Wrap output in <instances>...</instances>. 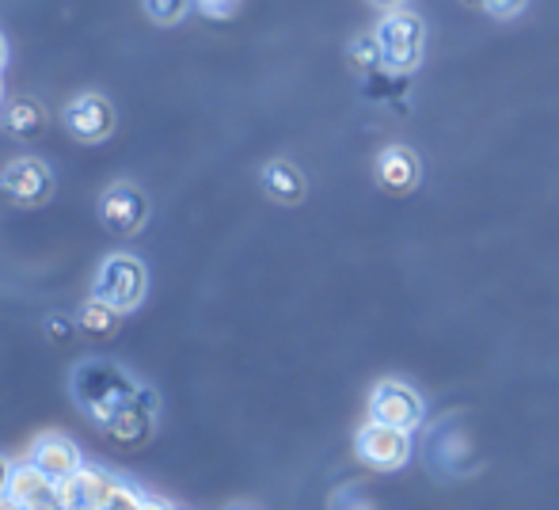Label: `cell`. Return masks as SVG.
Wrapping results in <instances>:
<instances>
[{
  "instance_id": "8992f818",
  "label": "cell",
  "mask_w": 559,
  "mask_h": 510,
  "mask_svg": "<svg viewBox=\"0 0 559 510\" xmlns=\"http://www.w3.org/2000/svg\"><path fill=\"white\" fill-rule=\"evenodd\" d=\"M53 168L43 156H15L12 164H4L0 171V194H8L12 206L38 210L53 199Z\"/></svg>"
},
{
  "instance_id": "30bf717a",
  "label": "cell",
  "mask_w": 559,
  "mask_h": 510,
  "mask_svg": "<svg viewBox=\"0 0 559 510\" xmlns=\"http://www.w3.org/2000/svg\"><path fill=\"white\" fill-rule=\"evenodd\" d=\"M122 476L107 473V469L84 465L81 473H73L66 484H58V499L66 510H104L107 499L115 496Z\"/></svg>"
},
{
  "instance_id": "7a4b0ae2",
  "label": "cell",
  "mask_w": 559,
  "mask_h": 510,
  "mask_svg": "<svg viewBox=\"0 0 559 510\" xmlns=\"http://www.w3.org/2000/svg\"><path fill=\"white\" fill-rule=\"evenodd\" d=\"M377 43H381V66L389 73L412 76L423 66V54H427V23L412 8H396L377 23Z\"/></svg>"
},
{
  "instance_id": "5b68a950",
  "label": "cell",
  "mask_w": 559,
  "mask_h": 510,
  "mask_svg": "<svg viewBox=\"0 0 559 510\" xmlns=\"http://www.w3.org/2000/svg\"><path fill=\"white\" fill-rule=\"evenodd\" d=\"M354 453L361 465L377 469V473H396L412 461V430L366 419L354 435Z\"/></svg>"
},
{
  "instance_id": "52a82bcc",
  "label": "cell",
  "mask_w": 559,
  "mask_h": 510,
  "mask_svg": "<svg viewBox=\"0 0 559 510\" xmlns=\"http://www.w3.org/2000/svg\"><path fill=\"white\" fill-rule=\"evenodd\" d=\"M99 222L115 237H138L148 222V194L130 179H118L99 194Z\"/></svg>"
},
{
  "instance_id": "f546056e",
  "label": "cell",
  "mask_w": 559,
  "mask_h": 510,
  "mask_svg": "<svg viewBox=\"0 0 559 510\" xmlns=\"http://www.w3.org/2000/svg\"><path fill=\"white\" fill-rule=\"evenodd\" d=\"M228 510H259V507H248V503H236V507H228Z\"/></svg>"
},
{
  "instance_id": "4316f807",
  "label": "cell",
  "mask_w": 559,
  "mask_h": 510,
  "mask_svg": "<svg viewBox=\"0 0 559 510\" xmlns=\"http://www.w3.org/2000/svg\"><path fill=\"white\" fill-rule=\"evenodd\" d=\"M0 510H27V507H20L12 496H0Z\"/></svg>"
},
{
  "instance_id": "44dd1931",
  "label": "cell",
  "mask_w": 559,
  "mask_h": 510,
  "mask_svg": "<svg viewBox=\"0 0 559 510\" xmlns=\"http://www.w3.org/2000/svg\"><path fill=\"white\" fill-rule=\"evenodd\" d=\"M145 491L138 488V484H130V481H118V488H115V496L107 499V507L104 510H141L145 507Z\"/></svg>"
},
{
  "instance_id": "7402d4cb",
  "label": "cell",
  "mask_w": 559,
  "mask_h": 510,
  "mask_svg": "<svg viewBox=\"0 0 559 510\" xmlns=\"http://www.w3.org/2000/svg\"><path fill=\"white\" fill-rule=\"evenodd\" d=\"M194 4H199L210 20H233L236 8H240V0H194Z\"/></svg>"
},
{
  "instance_id": "ac0fdd59",
  "label": "cell",
  "mask_w": 559,
  "mask_h": 510,
  "mask_svg": "<svg viewBox=\"0 0 559 510\" xmlns=\"http://www.w3.org/2000/svg\"><path fill=\"white\" fill-rule=\"evenodd\" d=\"M194 0H141V8H145V15L153 23H160V27H176V23L187 20V12H191Z\"/></svg>"
},
{
  "instance_id": "5bb4252c",
  "label": "cell",
  "mask_w": 559,
  "mask_h": 510,
  "mask_svg": "<svg viewBox=\"0 0 559 510\" xmlns=\"http://www.w3.org/2000/svg\"><path fill=\"white\" fill-rule=\"evenodd\" d=\"M46 122H50V115H46L43 99H35V96H15L12 104H4V111H0V130L20 141H38L46 133Z\"/></svg>"
},
{
  "instance_id": "cb8c5ba5",
  "label": "cell",
  "mask_w": 559,
  "mask_h": 510,
  "mask_svg": "<svg viewBox=\"0 0 559 510\" xmlns=\"http://www.w3.org/2000/svg\"><path fill=\"white\" fill-rule=\"evenodd\" d=\"M12 473H15V465L4 458V453H0V496H8V484H12Z\"/></svg>"
},
{
  "instance_id": "1f68e13d",
  "label": "cell",
  "mask_w": 559,
  "mask_h": 510,
  "mask_svg": "<svg viewBox=\"0 0 559 510\" xmlns=\"http://www.w3.org/2000/svg\"><path fill=\"white\" fill-rule=\"evenodd\" d=\"M176 510H183V507H176Z\"/></svg>"
},
{
  "instance_id": "d6986e66",
  "label": "cell",
  "mask_w": 559,
  "mask_h": 510,
  "mask_svg": "<svg viewBox=\"0 0 559 510\" xmlns=\"http://www.w3.org/2000/svg\"><path fill=\"white\" fill-rule=\"evenodd\" d=\"M43 335L58 343V347H66V343H73L76 335H81V328H76V317H66V312H50V317L43 320Z\"/></svg>"
},
{
  "instance_id": "6da1fadb",
  "label": "cell",
  "mask_w": 559,
  "mask_h": 510,
  "mask_svg": "<svg viewBox=\"0 0 559 510\" xmlns=\"http://www.w3.org/2000/svg\"><path fill=\"white\" fill-rule=\"evenodd\" d=\"M141 389V381L126 370L122 363L104 355L81 358V363L69 370V392H73L76 407L88 415L96 427H107V419Z\"/></svg>"
},
{
  "instance_id": "d4e9b609",
  "label": "cell",
  "mask_w": 559,
  "mask_h": 510,
  "mask_svg": "<svg viewBox=\"0 0 559 510\" xmlns=\"http://www.w3.org/2000/svg\"><path fill=\"white\" fill-rule=\"evenodd\" d=\"M366 4L381 8V12H396V8H407V0H366Z\"/></svg>"
},
{
  "instance_id": "ffe728a7",
  "label": "cell",
  "mask_w": 559,
  "mask_h": 510,
  "mask_svg": "<svg viewBox=\"0 0 559 510\" xmlns=\"http://www.w3.org/2000/svg\"><path fill=\"white\" fill-rule=\"evenodd\" d=\"M461 4L476 8V12L491 15V20H514V15L525 12V4H530V0H461Z\"/></svg>"
},
{
  "instance_id": "8fae6325",
  "label": "cell",
  "mask_w": 559,
  "mask_h": 510,
  "mask_svg": "<svg viewBox=\"0 0 559 510\" xmlns=\"http://www.w3.org/2000/svg\"><path fill=\"white\" fill-rule=\"evenodd\" d=\"M373 171H377V183L389 194H400V199L412 194L415 187L423 183V161L412 145H384L381 153H377Z\"/></svg>"
},
{
  "instance_id": "e0dca14e",
  "label": "cell",
  "mask_w": 559,
  "mask_h": 510,
  "mask_svg": "<svg viewBox=\"0 0 559 510\" xmlns=\"http://www.w3.org/2000/svg\"><path fill=\"white\" fill-rule=\"evenodd\" d=\"M350 66L358 69L361 76H369V73H377V69H384L381 66V43H377L373 31H369V35H358L350 43Z\"/></svg>"
},
{
  "instance_id": "3957f363",
  "label": "cell",
  "mask_w": 559,
  "mask_h": 510,
  "mask_svg": "<svg viewBox=\"0 0 559 510\" xmlns=\"http://www.w3.org/2000/svg\"><path fill=\"white\" fill-rule=\"evenodd\" d=\"M92 297L107 301L122 317L138 312L148 297V266L145 259L130 252H111L104 263L96 266V278H92Z\"/></svg>"
},
{
  "instance_id": "9c48e42d",
  "label": "cell",
  "mask_w": 559,
  "mask_h": 510,
  "mask_svg": "<svg viewBox=\"0 0 559 510\" xmlns=\"http://www.w3.org/2000/svg\"><path fill=\"white\" fill-rule=\"evenodd\" d=\"M61 122H66V130L73 133L76 141H84V145H99V141H107L115 133L118 111L107 96H99V92H84V96L69 99L66 111H61Z\"/></svg>"
},
{
  "instance_id": "7c38bea8",
  "label": "cell",
  "mask_w": 559,
  "mask_h": 510,
  "mask_svg": "<svg viewBox=\"0 0 559 510\" xmlns=\"http://www.w3.org/2000/svg\"><path fill=\"white\" fill-rule=\"evenodd\" d=\"M27 461L35 469H43L53 484H66L69 476L84 469L81 446H76L73 438H66V435H38L35 446H31V453H27Z\"/></svg>"
},
{
  "instance_id": "9a60e30c",
  "label": "cell",
  "mask_w": 559,
  "mask_h": 510,
  "mask_svg": "<svg viewBox=\"0 0 559 510\" xmlns=\"http://www.w3.org/2000/svg\"><path fill=\"white\" fill-rule=\"evenodd\" d=\"M8 496H12L20 507L31 510V507L53 503V499H58V484H53L43 469L31 465V461H20L12 473V484H8Z\"/></svg>"
},
{
  "instance_id": "f1b7e54d",
  "label": "cell",
  "mask_w": 559,
  "mask_h": 510,
  "mask_svg": "<svg viewBox=\"0 0 559 510\" xmlns=\"http://www.w3.org/2000/svg\"><path fill=\"white\" fill-rule=\"evenodd\" d=\"M31 510H66V507H61V499H53V503H43V507H31Z\"/></svg>"
},
{
  "instance_id": "2e32d148",
  "label": "cell",
  "mask_w": 559,
  "mask_h": 510,
  "mask_svg": "<svg viewBox=\"0 0 559 510\" xmlns=\"http://www.w3.org/2000/svg\"><path fill=\"white\" fill-rule=\"evenodd\" d=\"M76 328H81L84 340L107 343V340H115L118 328H122V312L111 309L107 301H99V297H88V301L76 309Z\"/></svg>"
},
{
  "instance_id": "4fadbf2b",
  "label": "cell",
  "mask_w": 559,
  "mask_h": 510,
  "mask_svg": "<svg viewBox=\"0 0 559 510\" xmlns=\"http://www.w3.org/2000/svg\"><path fill=\"white\" fill-rule=\"evenodd\" d=\"M259 187L271 202L278 206H301L305 194H309V179L297 164L289 161H266L263 171H259Z\"/></svg>"
},
{
  "instance_id": "83f0119b",
  "label": "cell",
  "mask_w": 559,
  "mask_h": 510,
  "mask_svg": "<svg viewBox=\"0 0 559 510\" xmlns=\"http://www.w3.org/2000/svg\"><path fill=\"white\" fill-rule=\"evenodd\" d=\"M8 66V38H4V31H0V69Z\"/></svg>"
},
{
  "instance_id": "277c9868",
  "label": "cell",
  "mask_w": 559,
  "mask_h": 510,
  "mask_svg": "<svg viewBox=\"0 0 559 510\" xmlns=\"http://www.w3.org/2000/svg\"><path fill=\"white\" fill-rule=\"evenodd\" d=\"M156 427H160V396H156L153 384H141L107 419L104 435L111 438L118 450H141V446H148L156 438Z\"/></svg>"
},
{
  "instance_id": "603a6c76",
  "label": "cell",
  "mask_w": 559,
  "mask_h": 510,
  "mask_svg": "<svg viewBox=\"0 0 559 510\" xmlns=\"http://www.w3.org/2000/svg\"><path fill=\"white\" fill-rule=\"evenodd\" d=\"M332 510H373V503H369V499H361V488H346V491H338V496H335Z\"/></svg>"
},
{
  "instance_id": "484cf974",
  "label": "cell",
  "mask_w": 559,
  "mask_h": 510,
  "mask_svg": "<svg viewBox=\"0 0 559 510\" xmlns=\"http://www.w3.org/2000/svg\"><path fill=\"white\" fill-rule=\"evenodd\" d=\"M141 510H176V507L164 503V499H153V496H148V499H145V507H141Z\"/></svg>"
},
{
  "instance_id": "4dcf8cb0",
  "label": "cell",
  "mask_w": 559,
  "mask_h": 510,
  "mask_svg": "<svg viewBox=\"0 0 559 510\" xmlns=\"http://www.w3.org/2000/svg\"><path fill=\"white\" fill-rule=\"evenodd\" d=\"M0 104H4V76H0Z\"/></svg>"
},
{
  "instance_id": "ba28073f",
  "label": "cell",
  "mask_w": 559,
  "mask_h": 510,
  "mask_svg": "<svg viewBox=\"0 0 559 510\" xmlns=\"http://www.w3.org/2000/svg\"><path fill=\"white\" fill-rule=\"evenodd\" d=\"M369 419L389 423V427L400 430H419L423 419H427V404H423V396L407 381L389 378L369 392Z\"/></svg>"
}]
</instances>
